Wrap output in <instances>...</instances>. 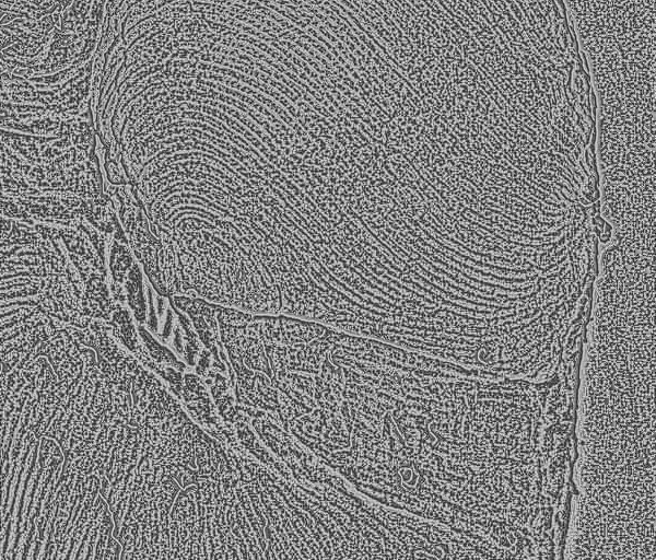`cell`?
Segmentation results:
<instances>
[{
	"mask_svg": "<svg viewBox=\"0 0 656 560\" xmlns=\"http://www.w3.org/2000/svg\"><path fill=\"white\" fill-rule=\"evenodd\" d=\"M441 361L373 341L341 362L317 400V433L333 470L358 491L405 509L433 468Z\"/></svg>",
	"mask_w": 656,
	"mask_h": 560,
	"instance_id": "6da1fadb",
	"label": "cell"
},
{
	"mask_svg": "<svg viewBox=\"0 0 656 560\" xmlns=\"http://www.w3.org/2000/svg\"><path fill=\"white\" fill-rule=\"evenodd\" d=\"M595 81L655 74V0H562Z\"/></svg>",
	"mask_w": 656,
	"mask_h": 560,
	"instance_id": "7a4b0ae2",
	"label": "cell"
},
{
	"mask_svg": "<svg viewBox=\"0 0 656 560\" xmlns=\"http://www.w3.org/2000/svg\"><path fill=\"white\" fill-rule=\"evenodd\" d=\"M137 329L141 336L144 345L147 346L150 353L152 354V357L155 360L161 361V362H166V363L171 364L172 366L179 369L180 371L185 370V364L177 361V359L173 355V353L168 349L164 348L155 339H153V337L150 335V332L142 325H138Z\"/></svg>",
	"mask_w": 656,
	"mask_h": 560,
	"instance_id": "3957f363",
	"label": "cell"
}]
</instances>
